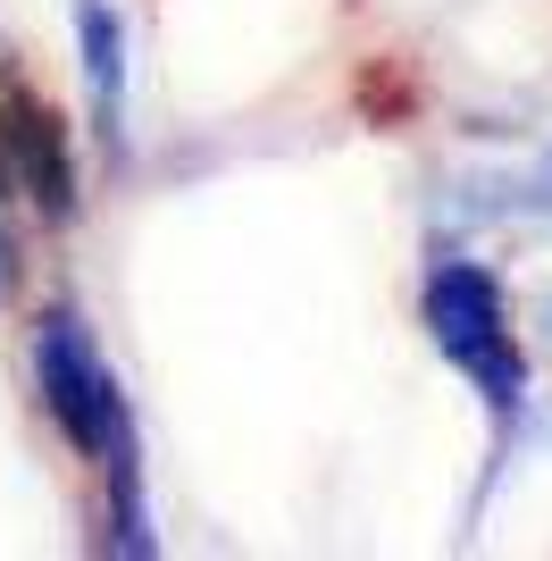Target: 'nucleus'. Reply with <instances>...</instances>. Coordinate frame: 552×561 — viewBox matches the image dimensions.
Returning a JSON list of instances; mask_svg holds the SVG:
<instances>
[{
	"instance_id": "1",
	"label": "nucleus",
	"mask_w": 552,
	"mask_h": 561,
	"mask_svg": "<svg viewBox=\"0 0 552 561\" xmlns=\"http://www.w3.org/2000/svg\"><path fill=\"white\" fill-rule=\"evenodd\" d=\"M25 377H34V402L59 427V445L92 469L101 553L151 561L160 553V528H151V486H142V427H135L117 360L101 352V335H92V319L76 302H43L25 319Z\"/></svg>"
},
{
	"instance_id": "2",
	"label": "nucleus",
	"mask_w": 552,
	"mask_h": 561,
	"mask_svg": "<svg viewBox=\"0 0 552 561\" xmlns=\"http://www.w3.org/2000/svg\"><path fill=\"white\" fill-rule=\"evenodd\" d=\"M418 328H427L436 360L494 420V461H510V445L536 411V369H528V344H519V319H510L503 268L478 252H436L418 268Z\"/></svg>"
},
{
	"instance_id": "3",
	"label": "nucleus",
	"mask_w": 552,
	"mask_h": 561,
	"mask_svg": "<svg viewBox=\"0 0 552 561\" xmlns=\"http://www.w3.org/2000/svg\"><path fill=\"white\" fill-rule=\"evenodd\" d=\"M0 176H9V202L34 227H76L84 218V151H76V126L43 93H25V76L0 84Z\"/></svg>"
},
{
	"instance_id": "4",
	"label": "nucleus",
	"mask_w": 552,
	"mask_h": 561,
	"mask_svg": "<svg viewBox=\"0 0 552 561\" xmlns=\"http://www.w3.org/2000/svg\"><path fill=\"white\" fill-rule=\"evenodd\" d=\"M76 34V84H84V135L110 168L135 160V34L117 0H68Z\"/></svg>"
},
{
	"instance_id": "5",
	"label": "nucleus",
	"mask_w": 552,
	"mask_h": 561,
	"mask_svg": "<svg viewBox=\"0 0 552 561\" xmlns=\"http://www.w3.org/2000/svg\"><path fill=\"white\" fill-rule=\"evenodd\" d=\"M469 218H552V142L544 151H528L519 168H494V176H478V193H469Z\"/></svg>"
},
{
	"instance_id": "6",
	"label": "nucleus",
	"mask_w": 552,
	"mask_h": 561,
	"mask_svg": "<svg viewBox=\"0 0 552 561\" xmlns=\"http://www.w3.org/2000/svg\"><path fill=\"white\" fill-rule=\"evenodd\" d=\"M18 277H25V243H18V202H9V176H0V310L18 302Z\"/></svg>"
}]
</instances>
